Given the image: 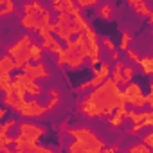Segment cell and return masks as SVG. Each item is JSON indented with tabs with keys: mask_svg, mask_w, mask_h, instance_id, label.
<instances>
[{
	"mask_svg": "<svg viewBox=\"0 0 153 153\" xmlns=\"http://www.w3.org/2000/svg\"><path fill=\"white\" fill-rule=\"evenodd\" d=\"M76 6H78L79 9H87V7H92V6H97L99 0H74Z\"/></svg>",
	"mask_w": 153,
	"mask_h": 153,
	"instance_id": "30",
	"label": "cell"
},
{
	"mask_svg": "<svg viewBox=\"0 0 153 153\" xmlns=\"http://www.w3.org/2000/svg\"><path fill=\"white\" fill-rule=\"evenodd\" d=\"M124 52H128V58H130V59H131L133 63H139V59H140V56L137 54V51H133V49H130V47H128V49H126Z\"/></svg>",
	"mask_w": 153,
	"mask_h": 153,
	"instance_id": "32",
	"label": "cell"
},
{
	"mask_svg": "<svg viewBox=\"0 0 153 153\" xmlns=\"http://www.w3.org/2000/svg\"><path fill=\"white\" fill-rule=\"evenodd\" d=\"M13 126H16V119H15V117H9L7 121L0 123V139H2L4 135H7V133H9V130H11Z\"/></svg>",
	"mask_w": 153,
	"mask_h": 153,
	"instance_id": "26",
	"label": "cell"
},
{
	"mask_svg": "<svg viewBox=\"0 0 153 153\" xmlns=\"http://www.w3.org/2000/svg\"><path fill=\"white\" fill-rule=\"evenodd\" d=\"M128 4L133 7V11L137 13V15H140V16H149L151 15V9H149V6H148V2L146 0H128Z\"/></svg>",
	"mask_w": 153,
	"mask_h": 153,
	"instance_id": "12",
	"label": "cell"
},
{
	"mask_svg": "<svg viewBox=\"0 0 153 153\" xmlns=\"http://www.w3.org/2000/svg\"><path fill=\"white\" fill-rule=\"evenodd\" d=\"M16 112H18L22 117H25V119H38V117H43V115H45L47 112H51V110H49L47 105H40L36 97H31V99L22 101V105H20V108H18Z\"/></svg>",
	"mask_w": 153,
	"mask_h": 153,
	"instance_id": "4",
	"label": "cell"
},
{
	"mask_svg": "<svg viewBox=\"0 0 153 153\" xmlns=\"http://www.w3.org/2000/svg\"><path fill=\"white\" fill-rule=\"evenodd\" d=\"M6 114H7V108H0V123H2V119L6 117Z\"/></svg>",
	"mask_w": 153,
	"mask_h": 153,
	"instance_id": "38",
	"label": "cell"
},
{
	"mask_svg": "<svg viewBox=\"0 0 153 153\" xmlns=\"http://www.w3.org/2000/svg\"><path fill=\"white\" fill-rule=\"evenodd\" d=\"M42 49H43V51H49V52L58 54V52L63 49V45H61V43H59V40H58V38H54L52 34H45V36H42Z\"/></svg>",
	"mask_w": 153,
	"mask_h": 153,
	"instance_id": "10",
	"label": "cell"
},
{
	"mask_svg": "<svg viewBox=\"0 0 153 153\" xmlns=\"http://www.w3.org/2000/svg\"><path fill=\"white\" fill-rule=\"evenodd\" d=\"M58 105H59V96H52V97L49 99V103H47L49 110H54V108H56Z\"/></svg>",
	"mask_w": 153,
	"mask_h": 153,
	"instance_id": "33",
	"label": "cell"
},
{
	"mask_svg": "<svg viewBox=\"0 0 153 153\" xmlns=\"http://www.w3.org/2000/svg\"><path fill=\"white\" fill-rule=\"evenodd\" d=\"M133 76H135V67L124 65L123 67V72H121V87H124L126 83H130L133 79Z\"/></svg>",
	"mask_w": 153,
	"mask_h": 153,
	"instance_id": "18",
	"label": "cell"
},
{
	"mask_svg": "<svg viewBox=\"0 0 153 153\" xmlns=\"http://www.w3.org/2000/svg\"><path fill=\"white\" fill-rule=\"evenodd\" d=\"M72 24H74L76 27H78V29H79L81 33H83V31H87V29L90 27L88 20H87V18H85V16H83L81 13H79V15H74V16H72Z\"/></svg>",
	"mask_w": 153,
	"mask_h": 153,
	"instance_id": "22",
	"label": "cell"
},
{
	"mask_svg": "<svg viewBox=\"0 0 153 153\" xmlns=\"http://www.w3.org/2000/svg\"><path fill=\"white\" fill-rule=\"evenodd\" d=\"M101 43H103L108 51H114V49H115V43H114V40H112V38H103V40H101Z\"/></svg>",
	"mask_w": 153,
	"mask_h": 153,
	"instance_id": "34",
	"label": "cell"
},
{
	"mask_svg": "<svg viewBox=\"0 0 153 153\" xmlns=\"http://www.w3.org/2000/svg\"><path fill=\"white\" fill-rule=\"evenodd\" d=\"M18 128H20V133H22L25 139L34 140V142H38V140H40L42 137H45V133H47V128H45V126L36 124V123H31V121H22V123L18 124Z\"/></svg>",
	"mask_w": 153,
	"mask_h": 153,
	"instance_id": "6",
	"label": "cell"
},
{
	"mask_svg": "<svg viewBox=\"0 0 153 153\" xmlns=\"http://www.w3.org/2000/svg\"><path fill=\"white\" fill-rule=\"evenodd\" d=\"M137 65L140 67V70H142L144 76H151V74H153V59H151V56H144V58H140Z\"/></svg>",
	"mask_w": 153,
	"mask_h": 153,
	"instance_id": "17",
	"label": "cell"
},
{
	"mask_svg": "<svg viewBox=\"0 0 153 153\" xmlns=\"http://www.w3.org/2000/svg\"><path fill=\"white\" fill-rule=\"evenodd\" d=\"M6 15H11V13H9L6 7H4V9H0V16H6Z\"/></svg>",
	"mask_w": 153,
	"mask_h": 153,
	"instance_id": "39",
	"label": "cell"
},
{
	"mask_svg": "<svg viewBox=\"0 0 153 153\" xmlns=\"http://www.w3.org/2000/svg\"><path fill=\"white\" fill-rule=\"evenodd\" d=\"M4 2H6V0H0V7H2V6H4Z\"/></svg>",
	"mask_w": 153,
	"mask_h": 153,
	"instance_id": "40",
	"label": "cell"
},
{
	"mask_svg": "<svg viewBox=\"0 0 153 153\" xmlns=\"http://www.w3.org/2000/svg\"><path fill=\"white\" fill-rule=\"evenodd\" d=\"M126 117L131 121V124H137V123H140V121H146V119H153V112H151V108H149V110H142V112L126 110Z\"/></svg>",
	"mask_w": 153,
	"mask_h": 153,
	"instance_id": "11",
	"label": "cell"
},
{
	"mask_svg": "<svg viewBox=\"0 0 153 153\" xmlns=\"http://www.w3.org/2000/svg\"><path fill=\"white\" fill-rule=\"evenodd\" d=\"M130 43H131V34H130L128 31H123V33H121V43H119V49H121V51H126V49L130 47Z\"/></svg>",
	"mask_w": 153,
	"mask_h": 153,
	"instance_id": "27",
	"label": "cell"
},
{
	"mask_svg": "<svg viewBox=\"0 0 153 153\" xmlns=\"http://www.w3.org/2000/svg\"><path fill=\"white\" fill-rule=\"evenodd\" d=\"M128 151L130 153H153V149L151 148H148L146 144H135V146H131V148H128Z\"/></svg>",
	"mask_w": 153,
	"mask_h": 153,
	"instance_id": "29",
	"label": "cell"
},
{
	"mask_svg": "<svg viewBox=\"0 0 153 153\" xmlns=\"http://www.w3.org/2000/svg\"><path fill=\"white\" fill-rule=\"evenodd\" d=\"M142 144H146L148 148L153 149V131H148V133L142 137Z\"/></svg>",
	"mask_w": 153,
	"mask_h": 153,
	"instance_id": "31",
	"label": "cell"
},
{
	"mask_svg": "<svg viewBox=\"0 0 153 153\" xmlns=\"http://www.w3.org/2000/svg\"><path fill=\"white\" fill-rule=\"evenodd\" d=\"M31 43H33L31 34L25 33V34H22L18 38V42L15 45H11V47L6 49V52L15 59V70H22V67L31 61V58H29V47H31Z\"/></svg>",
	"mask_w": 153,
	"mask_h": 153,
	"instance_id": "3",
	"label": "cell"
},
{
	"mask_svg": "<svg viewBox=\"0 0 153 153\" xmlns=\"http://www.w3.org/2000/svg\"><path fill=\"white\" fill-rule=\"evenodd\" d=\"M51 6H52V9L56 13H61V11L68 13L76 6V2H74V0H51Z\"/></svg>",
	"mask_w": 153,
	"mask_h": 153,
	"instance_id": "15",
	"label": "cell"
},
{
	"mask_svg": "<svg viewBox=\"0 0 153 153\" xmlns=\"http://www.w3.org/2000/svg\"><path fill=\"white\" fill-rule=\"evenodd\" d=\"M67 124H68V119H65V121L59 124V131H65V130H67Z\"/></svg>",
	"mask_w": 153,
	"mask_h": 153,
	"instance_id": "37",
	"label": "cell"
},
{
	"mask_svg": "<svg viewBox=\"0 0 153 153\" xmlns=\"http://www.w3.org/2000/svg\"><path fill=\"white\" fill-rule=\"evenodd\" d=\"M29 58H31L33 63L42 61V59H43V49H42V45H38V43H31V47H29Z\"/></svg>",
	"mask_w": 153,
	"mask_h": 153,
	"instance_id": "16",
	"label": "cell"
},
{
	"mask_svg": "<svg viewBox=\"0 0 153 153\" xmlns=\"http://www.w3.org/2000/svg\"><path fill=\"white\" fill-rule=\"evenodd\" d=\"M13 79L20 81V83L24 85V88H25V94H27V96H31V97H38V96H42V92H43L42 85H38V81H36V79L29 78V76H27V74H24V72H16V74L13 76Z\"/></svg>",
	"mask_w": 153,
	"mask_h": 153,
	"instance_id": "7",
	"label": "cell"
},
{
	"mask_svg": "<svg viewBox=\"0 0 153 153\" xmlns=\"http://www.w3.org/2000/svg\"><path fill=\"white\" fill-rule=\"evenodd\" d=\"M0 68L13 74V70H15V59H13L9 54H4L2 58H0Z\"/></svg>",
	"mask_w": 153,
	"mask_h": 153,
	"instance_id": "24",
	"label": "cell"
},
{
	"mask_svg": "<svg viewBox=\"0 0 153 153\" xmlns=\"http://www.w3.org/2000/svg\"><path fill=\"white\" fill-rule=\"evenodd\" d=\"M56 56H58V59H56V67H58L59 70H63V68H65V63H67V49H61Z\"/></svg>",
	"mask_w": 153,
	"mask_h": 153,
	"instance_id": "28",
	"label": "cell"
},
{
	"mask_svg": "<svg viewBox=\"0 0 153 153\" xmlns=\"http://www.w3.org/2000/svg\"><path fill=\"white\" fill-rule=\"evenodd\" d=\"M119 105H126V101L123 97L121 87L108 76L101 85L94 87L87 94L83 101H79V112L88 119L108 117Z\"/></svg>",
	"mask_w": 153,
	"mask_h": 153,
	"instance_id": "1",
	"label": "cell"
},
{
	"mask_svg": "<svg viewBox=\"0 0 153 153\" xmlns=\"http://www.w3.org/2000/svg\"><path fill=\"white\" fill-rule=\"evenodd\" d=\"M20 25L25 29V31H38V27H40V20H38V16L36 15H24L22 18H20Z\"/></svg>",
	"mask_w": 153,
	"mask_h": 153,
	"instance_id": "13",
	"label": "cell"
},
{
	"mask_svg": "<svg viewBox=\"0 0 153 153\" xmlns=\"http://www.w3.org/2000/svg\"><path fill=\"white\" fill-rule=\"evenodd\" d=\"M72 24V16L67 13V11H61V13H58V16H56V22H54V25L56 27H68Z\"/></svg>",
	"mask_w": 153,
	"mask_h": 153,
	"instance_id": "20",
	"label": "cell"
},
{
	"mask_svg": "<svg viewBox=\"0 0 153 153\" xmlns=\"http://www.w3.org/2000/svg\"><path fill=\"white\" fill-rule=\"evenodd\" d=\"M65 131L74 139V142L67 146L70 153H101V149L106 146L105 140L88 128H67Z\"/></svg>",
	"mask_w": 153,
	"mask_h": 153,
	"instance_id": "2",
	"label": "cell"
},
{
	"mask_svg": "<svg viewBox=\"0 0 153 153\" xmlns=\"http://www.w3.org/2000/svg\"><path fill=\"white\" fill-rule=\"evenodd\" d=\"M97 15H99L101 20H112V16H114V7H112L110 4H101L99 9H97Z\"/></svg>",
	"mask_w": 153,
	"mask_h": 153,
	"instance_id": "23",
	"label": "cell"
},
{
	"mask_svg": "<svg viewBox=\"0 0 153 153\" xmlns=\"http://www.w3.org/2000/svg\"><path fill=\"white\" fill-rule=\"evenodd\" d=\"M22 9H24V15H36V16H40V13L45 7H43V4L40 2V0H33V2H25L22 6Z\"/></svg>",
	"mask_w": 153,
	"mask_h": 153,
	"instance_id": "14",
	"label": "cell"
},
{
	"mask_svg": "<svg viewBox=\"0 0 153 153\" xmlns=\"http://www.w3.org/2000/svg\"><path fill=\"white\" fill-rule=\"evenodd\" d=\"M110 52H112V61L121 59V54H119V51H117V49H114V51H110Z\"/></svg>",
	"mask_w": 153,
	"mask_h": 153,
	"instance_id": "36",
	"label": "cell"
},
{
	"mask_svg": "<svg viewBox=\"0 0 153 153\" xmlns=\"http://www.w3.org/2000/svg\"><path fill=\"white\" fill-rule=\"evenodd\" d=\"M54 34H56V38H58L59 42H63V43H70V42H72V34L68 33V27H56V25H54Z\"/></svg>",
	"mask_w": 153,
	"mask_h": 153,
	"instance_id": "19",
	"label": "cell"
},
{
	"mask_svg": "<svg viewBox=\"0 0 153 153\" xmlns=\"http://www.w3.org/2000/svg\"><path fill=\"white\" fill-rule=\"evenodd\" d=\"M11 83H13V76H11V72H6V70L0 68V90L6 92L7 87H9Z\"/></svg>",
	"mask_w": 153,
	"mask_h": 153,
	"instance_id": "21",
	"label": "cell"
},
{
	"mask_svg": "<svg viewBox=\"0 0 153 153\" xmlns=\"http://www.w3.org/2000/svg\"><path fill=\"white\" fill-rule=\"evenodd\" d=\"M13 144H15V151L16 153H54L51 148L42 146V144H38L34 140H29L22 133L15 137V142Z\"/></svg>",
	"mask_w": 153,
	"mask_h": 153,
	"instance_id": "5",
	"label": "cell"
},
{
	"mask_svg": "<svg viewBox=\"0 0 153 153\" xmlns=\"http://www.w3.org/2000/svg\"><path fill=\"white\" fill-rule=\"evenodd\" d=\"M22 72L24 74H27L29 78H33V79H47L49 78V70H47V67L42 63V61H38V63H25L24 67H22Z\"/></svg>",
	"mask_w": 153,
	"mask_h": 153,
	"instance_id": "8",
	"label": "cell"
},
{
	"mask_svg": "<svg viewBox=\"0 0 153 153\" xmlns=\"http://www.w3.org/2000/svg\"><path fill=\"white\" fill-rule=\"evenodd\" d=\"M144 99H146V106L148 108H153V90L149 94H144Z\"/></svg>",
	"mask_w": 153,
	"mask_h": 153,
	"instance_id": "35",
	"label": "cell"
},
{
	"mask_svg": "<svg viewBox=\"0 0 153 153\" xmlns=\"http://www.w3.org/2000/svg\"><path fill=\"white\" fill-rule=\"evenodd\" d=\"M151 126H153V119H146V121H140V123L133 124V126L128 130V133H130V135H137L140 130H144V128H151Z\"/></svg>",
	"mask_w": 153,
	"mask_h": 153,
	"instance_id": "25",
	"label": "cell"
},
{
	"mask_svg": "<svg viewBox=\"0 0 153 153\" xmlns=\"http://www.w3.org/2000/svg\"><path fill=\"white\" fill-rule=\"evenodd\" d=\"M121 92H123V97H124L126 105H128L131 99H135V97H139V96L144 94V92H142V87H140L139 83H135V81L126 83V85H124V90H121Z\"/></svg>",
	"mask_w": 153,
	"mask_h": 153,
	"instance_id": "9",
	"label": "cell"
}]
</instances>
